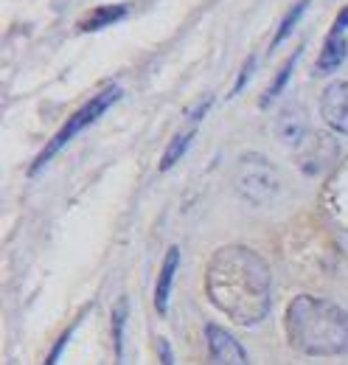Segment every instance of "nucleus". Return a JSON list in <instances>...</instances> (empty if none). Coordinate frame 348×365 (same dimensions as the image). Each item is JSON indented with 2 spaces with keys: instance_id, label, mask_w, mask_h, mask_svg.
Instances as JSON below:
<instances>
[{
  "instance_id": "nucleus-1",
  "label": "nucleus",
  "mask_w": 348,
  "mask_h": 365,
  "mask_svg": "<svg viewBox=\"0 0 348 365\" xmlns=\"http://www.w3.org/2000/svg\"><path fill=\"white\" fill-rule=\"evenodd\" d=\"M205 292L233 323L256 326L272 307V275L256 250L245 245H225L205 267Z\"/></svg>"
},
{
  "instance_id": "nucleus-7",
  "label": "nucleus",
  "mask_w": 348,
  "mask_h": 365,
  "mask_svg": "<svg viewBox=\"0 0 348 365\" xmlns=\"http://www.w3.org/2000/svg\"><path fill=\"white\" fill-rule=\"evenodd\" d=\"M306 135H309V115H306L304 107L298 104H287L278 118H275V138L284 143V146H304Z\"/></svg>"
},
{
  "instance_id": "nucleus-8",
  "label": "nucleus",
  "mask_w": 348,
  "mask_h": 365,
  "mask_svg": "<svg viewBox=\"0 0 348 365\" xmlns=\"http://www.w3.org/2000/svg\"><path fill=\"white\" fill-rule=\"evenodd\" d=\"M177 264H180V247H169L166 259H163V267L158 275V287H155V309L160 315H166L169 309V295H172V281L177 273Z\"/></svg>"
},
{
  "instance_id": "nucleus-4",
  "label": "nucleus",
  "mask_w": 348,
  "mask_h": 365,
  "mask_svg": "<svg viewBox=\"0 0 348 365\" xmlns=\"http://www.w3.org/2000/svg\"><path fill=\"white\" fill-rule=\"evenodd\" d=\"M118 98H121V88H118V85H107L98 96H93L87 104H82V107H79V110H76V113L62 124V130L48 140V146L40 152V158H37V160H34V166H31V175H37V172L43 169L45 163H48V160H51V158H53L65 143H71L76 135H82L87 127H93V124H96V121H98V118H101V115H104V113H107Z\"/></svg>"
},
{
  "instance_id": "nucleus-5",
  "label": "nucleus",
  "mask_w": 348,
  "mask_h": 365,
  "mask_svg": "<svg viewBox=\"0 0 348 365\" xmlns=\"http://www.w3.org/2000/svg\"><path fill=\"white\" fill-rule=\"evenodd\" d=\"M205 340H208L211 365H250L247 351L242 349V343L230 331H225L222 326H208L205 329Z\"/></svg>"
},
{
  "instance_id": "nucleus-10",
  "label": "nucleus",
  "mask_w": 348,
  "mask_h": 365,
  "mask_svg": "<svg viewBox=\"0 0 348 365\" xmlns=\"http://www.w3.org/2000/svg\"><path fill=\"white\" fill-rule=\"evenodd\" d=\"M346 53H348L346 37H334V34H329L326 46H323V51H320V59H317V71H320V73H334V71L346 62Z\"/></svg>"
},
{
  "instance_id": "nucleus-9",
  "label": "nucleus",
  "mask_w": 348,
  "mask_h": 365,
  "mask_svg": "<svg viewBox=\"0 0 348 365\" xmlns=\"http://www.w3.org/2000/svg\"><path fill=\"white\" fill-rule=\"evenodd\" d=\"M197 127H200V121L188 118V130H183V133H177V135L172 138V143L166 146V152H163V158H160V172H169L174 163L188 152L191 140L197 135Z\"/></svg>"
},
{
  "instance_id": "nucleus-18",
  "label": "nucleus",
  "mask_w": 348,
  "mask_h": 365,
  "mask_svg": "<svg viewBox=\"0 0 348 365\" xmlns=\"http://www.w3.org/2000/svg\"><path fill=\"white\" fill-rule=\"evenodd\" d=\"M160 360L163 365H174V357H172V346L166 343V340H160Z\"/></svg>"
},
{
  "instance_id": "nucleus-3",
  "label": "nucleus",
  "mask_w": 348,
  "mask_h": 365,
  "mask_svg": "<svg viewBox=\"0 0 348 365\" xmlns=\"http://www.w3.org/2000/svg\"><path fill=\"white\" fill-rule=\"evenodd\" d=\"M236 194L250 205H270L281 194V178L278 169L259 152H247L239 158L233 172Z\"/></svg>"
},
{
  "instance_id": "nucleus-17",
  "label": "nucleus",
  "mask_w": 348,
  "mask_h": 365,
  "mask_svg": "<svg viewBox=\"0 0 348 365\" xmlns=\"http://www.w3.org/2000/svg\"><path fill=\"white\" fill-rule=\"evenodd\" d=\"M346 29H348V6L337 14V20H334V26H332V34H334V37H343Z\"/></svg>"
},
{
  "instance_id": "nucleus-16",
  "label": "nucleus",
  "mask_w": 348,
  "mask_h": 365,
  "mask_svg": "<svg viewBox=\"0 0 348 365\" xmlns=\"http://www.w3.org/2000/svg\"><path fill=\"white\" fill-rule=\"evenodd\" d=\"M253 68H256V59L250 56V59L245 62V68H242V73H239V82H236V88H233V93H239V91H242V88H245V85H247V76H250V71H253Z\"/></svg>"
},
{
  "instance_id": "nucleus-2",
  "label": "nucleus",
  "mask_w": 348,
  "mask_h": 365,
  "mask_svg": "<svg viewBox=\"0 0 348 365\" xmlns=\"http://www.w3.org/2000/svg\"><path fill=\"white\" fill-rule=\"evenodd\" d=\"M284 329L290 346L309 357H337L348 351V312L329 298H292Z\"/></svg>"
},
{
  "instance_id": "nucleus-12",
  "label": "nucleus",
  "mask_w": 348,
  "mask_h": 365,
  "mask_svg": "<svg viewBox=\"0 0 348 365\" xmlns=\"http://www.w3.org/2000/svg\"><path fill=\"white\" fill-rule=\"evenodd\" d=\"M306 9H309V0H298V3L287 11V17L281 20V26H278V31H275V37H272V43H270V51H275V48L281 46V43L295 31V26H298V20L304 17Z\"/></svg>"
},
{
  "instance_id": "nucleus-6",
  "label": "nucleus",
  "mask_w": 348,
  "mask_h": 365,
  "mask_svg": "<svg viewBox=\"0 0 348 365\" xmlns=\"http://www.w3.org/2000/svg\"><path fill=\"white\" fill-rule=\"evenodd\" d=\"M320 115L334 133L348 135V82H332L323 91V96H320Z\"/></svg>"
},
{
  "instance_id": "nucleus-13",
  "label": "nucleus",
  "mask_w": 348,
  "mask_h": 365,
  "mask_svg": "<svg viewBox=\"0 0 348 365\" xmlns=\"http://www.w3.org/2000/svg\"><path fill=\"white\" fill-rule=\"evenodd\" d=\"M295 62H298V53H292L287 62H284V68L278 71V76L272 79V85L264 91V96H261V107H270L272 104V98L278 96V93L287 88V82H290V76H292V68H295Z\"/></svg>"
},
{
  "instance_id": "nucleus-11",
  "label": "nucleus",
  "mask_w": 348,
  "mask_h": 365,
  "mask_svg": "<svg viewBox=\"0 0 348 365\" xmlns=\"http://www.w3.org/2000/svg\"><path fill=\"white\" fill-rule=\"evenodd\" d=\"M127 17V6L124 3H118V6H98L90 17H85L82 23H79V29L82 31H101V29H107V26H113V23H118V20H124Z\"/></svg>"
},
{
  "instance_id": "nucleus-14",
  "label": "nucleus",
  "mask_w": 348,
  "mask_h": 365,
  "mask_svg": "<svg viewBox=\"0 0 348 365\" xmlns=\"http://www.w3.org/2000/svg\"><path fill=\"white\" fill-rule=\"evenodd\" d=\"M124 320H127V301L116 312V357H118V363H121V349H124Z\"/></svg>"
},
{
  "instance_id": "nucleus-15",
  "label": "nucleus",
  "mask_w": 348,
  "mask_h": 365,
  "mask_svg": "<svg viewBox=\"0 0 348 365\" xmlns=\"http://www.w3.org/2000/svg\"><path fill=\"white\" fill-rule=\"evenodd\" d=\"M71 334H73V329H68V331H65V334H62V337L56 340V346H53V351H51V357L45 360V365H56V363H59V357H62V349L68 346V340H71Z\"/></svg>"
}]
</instances>
